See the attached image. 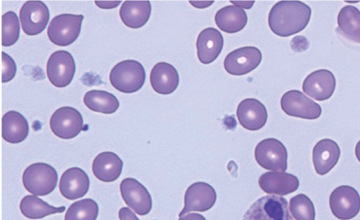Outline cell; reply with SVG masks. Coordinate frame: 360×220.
Wrapping results in <instances>:
<instances>
[{"label": "cell", "mask_w": 360, "mask_h": 220, "mask_svg": "<svg viewBox=\"0 0 360 220\" xmlns=\"http://www.w3.org/2000/svg\"><path fill=\"white\" fill-rule=\"evenodd\" d=\"M311 8L300 1H280L271 8L268 23L277 36L287 37L303 30L308 25Z\"/></svg>", "instance_id": "6da1fadb"}, {"label": "cell", "mask_w": 360, "mask_h": 220, "mask_svg": "<svg viewBox=\"0 0 360 220\" xmlns=\"http://www.w3.org/2000/svg\"><path fill=\"white\" fill-rule=\"evenodd\" d=\"M111 85L120 92L133 93L140 90L146 81L143 65L134 60H126L116 64L109 76Z\"/></svg>", "instance_id": "7a4b0ae2"}, {"label": "cell", "mask_w": 360, "mask_h": 220, "mask_svg": "<svg viewBox=\"0 0 360 220\" xmlns=\"http://www.w3.org/2000/svg\"><path fill=\"white\" fill-rule=\"evenodd\" d=\"M58 182L55 168L45 163H35L29 165L22 174L25 188L34 195L44 196L51 193Z\"/></svg>", "instance_id": "3957f363"}, {"label": "cell", "mask_w": 360, "mask_h": 220, "mask_svg": "<svg viewBox=\"0 0 360 220\" xmlns=\"http://www.w3.org/2000/svg\"><path fill=\"white\" fill-rule=\"evenodd\" d=\"M242 220H295L285 198L276 195L257 200L246 211Z\"/></svg>", "instance_id": "277c9868"}, {"label": "cell", "mask_w": 360, "mask_h": 220, "mask_svg": "<svg viewBox=\"0 0 360 220\" xmlns=\"http://www.w3.org/2000/svg\"><path fill=\"white\" fill-rule=\"evenodd\" d=\"M84 19L83 15L63 13L55 16L47 29L49 40L58 46H68L78 38Z\"/></svg>", "instance_id": "5b68a950"}, {"label": "cell", "mask_w": 360, "mask_h": 220, "mask_svg": "<svg viewBox=\"0 0 360 220\" xmlns=\"http://www.w3.org/2000/svg\"><path fill=\"white\" fill-rule=\"evenodd\" d=\"M255 156L257 163L266 170L284 172L287 169L286 148L276 139L268 138L259 142Z\"/></svg>", "instance_id": "8992f818"}, {"label": "cell", "mask_w": 360, "mask_h": 220, "mask_svg": "<svg viewBox=\"0 0 360 220\" xmlns=\"http://www.w3.org/2000/svg\"><path fill=\"white\" fill-rule=\"evenodd\" d=\"M49 125L52 132L64 139L77 137L84 128L82 114L71 106H62L56 109L51 116Z\"/></svg>", "instance_id": "52a82bcc"}, {"label": "cell", "mask_w": 360, "mask_h": 220, "mask_svg": "<svg viewBox=\"0 0 360 220\" xmlns=\"http://www.w3.org/2000/svg\"><path fill=\"white\" fill-rule=\"evenodd\" d=\"M329 205L333 214L340 220H349L360 210V195L353 187L342 185L330 193Z\"/></svg>", "instance_id": "ba28073f"}, {"label": "cell", "mask_w": 360, "mask_h": 220, "mask_svg": "<svg viewBox=\"0 0 360 220\" xmlns=\"http://www.w3.org/2000/svg\"><path fill=\"white\" fill-rule=\"evenodd\" d=\"M75 63L72 55L66 50L53 53L46 64V74L51 83L57 88L68 86L73 79Z\"/></svg>", "instance_id": "9c48e42d"}, {"label": "cell", "mask_w": 360, "mask_h": 220, "mask_svg": "<svg viewBox=\"0 0 360 220\" xmlns=\"http://www.w3.org/2000/svg\"><path fill=\"white\" fill-rule=\"evenodd\" d=\"M281 106L288 116L304 119L314 120L321 114L320 105L297 90H291L283 94L281 99Z\"/></svg>", "instance_id": "30bf717a"}, {"label": "cell", "mask_w": 360, "mask_h": 220, "mask_svg": "<svg viewBox=\"0 0 360 220\" xmlns=\"http://www.w3.org/2000/svg\"><path fill=\"white\" fill-rule=\"evenodd\" d=\"M49 10L41 1H27L22 6L19 17L22 31L28 36L42 32L49 20Z\"/></svg>", "instance_id": "8fae6325"}, {"label": "cell", "mask_w": 360, "mask_h": 220, "mask_svg": "<svg viewBox=\"0 0 360 220\" xmlns=\"http://www.w3.org/2000/svg\"><path fill=\"white\" fill-rule=\"evenodd\" d=\"M262 53L256 47H241L230 52L225 57V70L233 76L247 74L256 69L262 61Z\"/></svg>", "instance_id": "7c38bea8"}, {"label": "cell", "mask_w": 360, "mask_h": 220, "mask_svg": "<svg viewBox=\"0 0 360 220\" xmlns=\"http://www.w3.org/2000/svg\"><path fill=\"white\" fill-rule=\"evenodd\" d=\"M124 202L139 215H146L152 208V198L147 188L138 180L128 177L120 185Z\"/></svg>", "instance_id": "4fadbf2b"}, {"label": "cell", "mask_w": 360, "mask_h": 220, "mask_svg": "<svg viewBox=\"0 0 360 220\" xmlns=\"http://www.w3.org/2000/svg\"><path fill=\"white\" fill-rule=\"evenodd\" d=\"M216 200L217 194L211 185L202 181L195 182L186 191L184 207L179 216L193 211H207L214 205Z\"/></svg>", "instance_id": "5bb4252c"}, {"label": "cell", "mask_w": 360, "mask_h": 220, "mask_svg": "<svg viewBox=\"0 0 360 220\" xmlns=\"http://www.w3.org/2000/svg\"><path fill=\"white\" fill-rule=\"evenodd\" d=\"M336 85L334 74L329 70L318 69L309 74L302 83L303 92L317 101L329 99Z\"/></svg>", "instance_id": "9a60e30c"}, {"label": "cell", "mask_w": 360, "mask_h": 220, "mask_svg": "<svg viewBox=\"0 0 360 220\" xmlns=\"http://www.w3.org/2000/svg\"><path fill=\"white\" fill-rule=\"evenodd\" d=\"M90 181L81 168L73 167L66 170L60 179L59 190L68 200H76L84 196L89 191Z\"/></svg>", "instance_id": "2e32d148"}, {"label": "cell", "mask_w": 360, "mask_h": 220, "mask_svg": "<svg viewBox=\"0 0 360 220\" xmlns=\"http://www.w3.org/2000/svg\"><path fill=\"white\" fill-rule=\"evenodd\" d=\"M236 114L239 123L248 130L261 129L267 121L266 107L254 98H247L241 101L238 106Z\"/></svg>", "instance_id": "e0dca14e"}, {"label": "cell", "mask_w": 360, "mask_h": 220, "mask_svg": "<svg viewBox=\"0 0 360 220\" xmlns=\"http://www.w3.org/2000/svg\"><path fill=\"white\" fill-rule=\"evenodd\" d=\"M223 46V36L219 30L214 27L204 29L196 41L198 60L202 64H210L219 55Z\"/></svg>", "instance_id": "ac0fdd59"}, {"label": "cell", "mask_w": 360, "mask_h": 220, "mask_svg": "<svg viewBox=\"0 0 360 220\" xmlns=\"http://www.w3.org/2000/svg\"><path fill=\"white\" fill-rule=\"evenodd\" d=\"M340 156L338 144L330 139L319 141L313 149L312 158L315 171L319 175L330 172L337 164Z\"/></svg>", "instance_id": "d6986e66"}, {"label": "cell", "mask_w": 360, "mask_h": 220, "mask_svg": "<svg viewBox=\"0 0 360 220\" xmlns=\"http://www.w3.org/2000/svg\"><path fill=\"white\" fill-rule=\"evenodd\" d=\"M259 185L266 193L285 195L298 188L299 180L291 174L272 171L260 176Z\"/></svg>", "instance_id": "ffe728a7"}, {"label": "cell", "mask_w": 360, "mask_h": 220, "mask_svg": "<svg viewBox=\"0 0 360 220\" xmlns=\"http://www.w3.org/2000/svg\"><path fill=\"white\" fill-rule=\"evenodd\" d=\"M150 82L153 89L158 93L169 95L179 85L177 70L171 64L160 62L154 65L150 74Z\"/></svg>", "instance_id": "44dd1931"}, {"label": "cell", "mask_w": 360, "mask_h": 220, "mask_svg": "<svg viewBox=\"0 0 360 220\" xmlns=\"http://www.w3.org/2000/svg\"><path fill=\"white\" fill-rule=\"evenodd\" d=\"M122 159L112 151L98 153L92 163L94 176L104 182H112L118 179L122 170Z\"/></svg>", "instance_id": "7402d4cb"}, {"label": "cell", "mask_w": 360, "mask_h": 220, "mask_svg": "<svg viewBox=\"0 0 360 220\" xmlns=\"http://www.w3.org/2000/svg\"><path fill=\"white\" fill-rule=\"evenodd\" d=\"M151 13L149 1H125L119 11L124 25L132 29H138L146 24Z\"/></svg>", "instance_id": "603a6c76"}, {"label": "cell", "mask_w": 360, "mask_h": 220, "mask_svg": "<svg viewBox=\"0 0 360 220\" xmlns=\"http://www.w3.org/2000/svg\"><path fill=\"white\" fill-rule=\"evenodd\" d=\"M29 133V125L26 118L16 111H9L2 117L1 135L11 144L24 141Z\"/></svg>", "instance_id": "cb8c5ba5"}, {"label": "cell", "mask_w": 360, "mask_h": 220, "mask_svg": "<svg viewBox=\"0 0 360 220\" xmlns=\"http://www.w3.org/2000/svg\"><path fill=\"white\" fill-rule=\"evenodd\" d=\"M217 27L226 33H236L242 30L247 24L245 11L234 5L224 6L219 9L214 16Z\"/></svg>", "instance_id": "d4e9b609"}, {"label": "cell", "mask_w": 360, "mask_h": 220, "mask_svg": "<svg viewBox=\"0 0 360 220\" xmlns=\"http://www.w3.org/2000/svg\"><path fill=\"white\" fill-rule=\"evenodd\" d=\"M338 25L347 39L360 43V11L353 6H345L338 15Z\"/></svg>", "instance_id": "484cf974"}, {"label": "cell", "mask_w": 360, "mask_h": 220, "mask_svg": "<svg viewBox=\"0 0 360 220\" xmlns=\"http://www.w3.org/2000/svg\"><path fill=\"white\" fill-rule=\"evenodd\" d=\"M83 101L90 110L104 114H113L120 106L117 98L105 90H89L85 93Z\"/></svg>", "instance_id": "4316f807"}, {"label": "cell", "mask_w": 360, "mask_h": 220, "mask_svg": "<svg viewBox=\"0 0 360 220\" xmlns=\"http://www.w3.org/2000/svg\"><path fill=\"white\" fill-rule=\"evenodd\" d=\"M19 207L22 215L30 219H42L50 214L62 213L65 210V206H51L34 195L22 198Z\"/></svg>", "instance_id": "83f0119b"}, {"label": "cell", "mask_w": 360, "mask_h": 220, "mask_svg": "<svg viewBox=\"0 0 360 220\" xmlns=\"http://www.w3.org/2000/svg\"><path fill=\"white\" fill-rule=\"evenodd\" d=\"M98 206L91 198H84L73 202L65 214V220H96Z\"/></svg>", "instance_id": "f1b7e54d"}, {"label": "cell", "mask_w": 360, "mask_h": 220, "mask_svg": "<svg viewBox=\"0 0 360 220\" xmlns=\"http://www.w3.org/2000/svg\"><path fill=\"white\" fill-rule=\"evenodd\" d=\"M290 211L296 220H315V209L311 200L304 194L290 200Z\"/></svg>", "instance_id": "f546056e"}, {"label": "cell", "mask_w": 360, "mask_h": 220, "mask_svg": "<svg viewBox=\"0 0 360 220\" xmlns=\"http://www.w3.org/2000/svg\"><path fill=\"white\" fill-rule=\"evenodd\" d=\"M1 45L8 47L15 44L20 36V24L16 13L8 11L2 15Z\"/></svg>", "instance_id": "4dcf8cb0"}, {"label": "cell", "mask_w": 360, "mask_h": 220, "mask_svg": "<svg viewBox=\"0 0 360 220\" xmlns=\"http://www.w3.org/2000/svg\"><path fill=\"white\" fill-rule=\"evenodd\" d=\"M2 83H7L11 81L17 71L16 64L14 60L7 53L2 52Z\"/></svg>", "instance_id": "1f68e13d"}, {"label": "cell", "mask_w": 360, "mask_h": 220, "mask_svg": "<svg viewBox=\"0 0 360 220\" xmlns=\"http://www.w3.org/2000/svg\"><path fill=\"white\" fill-rule=\"evenodd\" d=\"M291 46L294 50L300 52L307 49L309 43L306 38L296 36L292 40Z\"/></svg>", "instance_id": "d6a6232c"}, {"label": "cell", "mask_w": 360, "mask_h": 220, "mask_svg": "<svg viewBox=\"0 0 360 220\" xmlns=\"http://www.w3.org/2000/svg\"><path fill=\"white\" fill-rule=\"evenodd\" d=\"M120 220H139L129 207H122L118 212Z\"/></svg>", "instance_id": "836d02e7"}, {"label": "cell", "mask_w": 360, "mask_h": 220, "mask_svg": "<svg viewBox=\"0 0 360 220\" xmlns=\"http://www.w3.org/2000/svg\"><path fill=\"white\" fill-rule=\"evenodd\" d=\"M95 4L102 9H112L120 5L121 1H95Z\"/></svg>", "instance_id": "e575fe53"}, {"label": "cell", "mask_w": 360, "mask_h": 220, "mask_svg": "<svg viewBox=\"0 0 360 220\" xmlns=\"http://www.w3.org/2000/svg\"><path fill=\"white\" fill-rule=\"evenodd\" d=\"M236 6L241 8L250 9L253 6L255 1H231Z\"/></svg>", "instance_id": "d590c367"}, {"label": "cell", "mask_w": 360, "mask_h": 220, "mask_svg": "<svg viewBox=\"0 0 360 220\" xmlns=\"http://www.w3.org/2000/svg\"><path fill=\"white\" fill-rule=\"evenodd\" d=\"M179 220H206L205 218L197 213H191L181 216Z\"/></svg>", "instance_id": "8d00e7d4"}, {"label": "cell", "mask_w": 360, "mask_h": 220, "mask_svg": "<svg viewBox=\"0 0 360 220\" xmlns=\"http://www.w3.org/2000/svg\"><path fill=\"white\" fill-rule=\"evenodd\" d=\"M191 5H193L194 7L197 8H205L208 6H210L211 4H213V1H189Z\"/></svg>", "instance_id": "74e56055"}, {"label": "cell", "mask_w": 360, "mask_h": 220, "mask_svg": "<svg viewBox=\"0 0 360 220\" xmlns=\"http://www.w3.org/2000/svg\"><path fill=\"white\" fill-rule=\"evenodd\" d=\"M355 155L358 160L360 162V140L357 142L356 145Z\"/></svg>", "instance_id": "f35d334b"}, {"label": "cell", "mask_w": 360, "mask_h": 220, "mask_svg": "<svg viewBox=\"0 0 360 220\" xmlns=\"http://www.w3.org/2000/svg\"><path fill=\"white\" fill-rule=\"evenodd\" d=\"M346 2H348V3H357V2H359V1H346Z\"/></svg>", "instance_id": "ab89813d"}]
</instances>
